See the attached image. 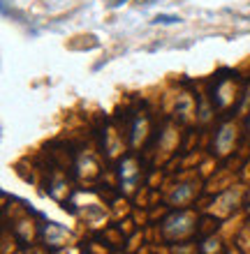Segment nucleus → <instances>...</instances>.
Returning a JSON list of instances; mask_svg holds the SVG:
<instances>
[{
  "label": "nucleus",
  "instance_id": "obj_1",
  "mask_svg": "<svg viewBox=\"0 0 250 254\" xmlns=\"http://www.w3.org/2000/svg\"><path fill=\"white\" fill-rule=\"evenodd\" d=\"M178 21L181 19H178L176 14H158L151 23H156V26H171V23H178Z\"/></svg>",
  "mask_w": 250,
  "mask_h": 254
},
{
  "label": "nucleus",
  "instance_id": "obj_2",
  "mask_svg": "<svg viewBox=\"0 0 250 254\" xmlns=\"http://www.w3.org/2000/svg\"><path fill=\"white\" fill-rule=\"evenodd\" d=\"M123 2H128V0H114V2H111V5H109V7H111V9H116V7H121Z\"/></svg>",
  "mask_w": 250,
  "mask_h": 254
},
{
  "label": "nucleus",
  "instance_id": "obj_3",
  "mask_svg": "<svg viewBox=\"0 0 250 254\" xmlns=\"http://www.w3.org/2000/svg\"><path fill=\"white\" fill-rule=\"evenodd\" d=\"M139 2H142V5H153L156 0H139Z\"/></svg>",
  "mask_w": 250,
  "mask_h": 254
}]
</instances>
